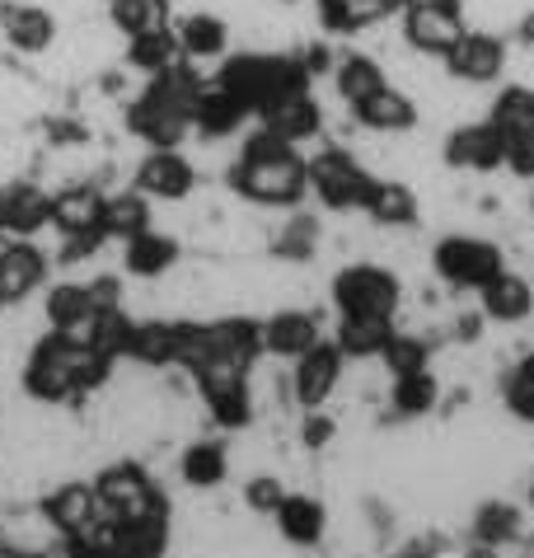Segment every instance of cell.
Listing matches in <instances>:
<instances>
[{"label": "cell", "mask_w": 534, "mask_h": 558, "mask_svg": "<svg viewBox=\"0 0 534 558\" xmlns=\"http://www.w3.org/2000/svg\"><path fill=\"white\" fill-rule=\"evenodd\" d=\"M226 193L248 211H291L310 197V155L254 122L226 160Z\"/></svg>", "instance_id": "obj_1"}, {"label": "cell", "mask_w": 534, "mask_h": 558, "mask_svg": "<svg viewBox=\"0 0 534 558\" xmlns=\"http://www.w3.org/2000/svg\"><path fill=\"white\" fill-rule=\"evenodd\" d=\"M202 89H207V75L187 57H179L160 75H146L141 95L122 113L128 136H136L141 146H187V136H193V108Z\"/></svg>", "instance_id": "obj_2"}, {"label": "cell", "mask_w": 534, "mask_h": 558, "mask_svg": "<svg viewBox=\"0 0 534 558\" xmlns=\"http://www.w3.org/2000/svg\"><path fill=\"white\" fill-rule=\"evenodd\" d=\"M216 85H226L234 99L248 104V113H263L277 99L314 89V75L295 48H240L216 61Z\"/></svg>", "instance_id": "obj_3"}, {"label": "cell", "mask_w": 534, "mask_h": 558, "mask_svg": "<svg viewBox=\"0 0 534 558\" xmlns=\"http://www.w3.org/2000/svg\"><path fill=\"white\" fill-rule=\"evenodd\" d=\"M328 305L333 315L352 319H403L408 310V282L395 263L380 258H352L328 277Z\"/></svg>", "instance_id": "obj_4"}, {"label": "cell", "mask_w": 534, "mask_h": 558, "mask_svg": "<svg viewBox=\"0 0 534 558\" xmlns=\"http://www.w3.org/2000/svg\"><path fill=\"white\" fill-rule=\"evenodd\" d=\"M507 268V250L493 235H474V230H446L427 244V272L436 287L454 291V296H478L493 277Z\"/></svg>", "instance_id": "obj_5"}, {"label": "cell", "mask_w": 534, "mask_h": 558, "mask_svg": "<svg viewBox=\"0 0 534 558\" xmlns=\"http://www.w3.org/2000/svg\"><path fill=\"white\" fill-rule=\"evenodd\" d=\"M375 174H380V169L361 150H352L348 142H324L310 155V197L328 216H361Z\"/></svg>", "instance_id": "obj_6"}, {"label": "cell", "mask_w": 534, "mask_h": 558, "mask_svg": "<svg viewBox=\"0 0 534 558\" xmlns=\"http://www.w3.org/2000/svg\"><path fill=\"white\" fill-rule=\"evenodd\" d=\"M104 521H136V517H174L169 493L155 484V474L141 460H113L94 474Z\"/></svg>", "instance_id": "obj_7"}, {"label": "cell", "mask_w": 534, "mask_h": 558, "mask_svg": "<svg viewBox=\"0 0 534 558\" xmlns=\"http://www.w3.org/2000/svg\"><path fill=\"white\" fill-rule=\"evenodd\" d=\"M511 57H515V48L501 28L469 24L460 43L441 57V71H446V81L464 85V89H497L511 71Z\"/></svg>", "instance_id": "obj_8"}, {"label": "cell", "mask_w": 534, "mask_h": 558, "mask_svg": "<svg viewBox=\"0 0 534 558\" xmlns=\"http://www.w3.org/2000/svg\"><path fill=\"white\" fill-rule=\"evenodd\" d=\"M488 122L501 132L507 146V174L534 183V85L530 81H501L488 99Z\"/></svg>", "instance_id": "obj_9"}, {"label": "cell", "mask_w": 534, "mask_h": 558, "mask_svg": "<svg viewBox=\"0 0 534 558\" xmlns=\"http://www.w3.org/2000/svg\"><path fill=\"white\" fill-rule=\"evenodd\" d=\"M436 160H441L446 174H464V179H493L507 174V146H501V132L483 118H460L441 132V146H436Z\"/></svg>", "instance_id": "obj_10"}, {"label": "cell", "mask_w": 534, "mask_h": 558, "mask_svg": "<svg viewBox=\"0 0 534 558\" xmlns=\"http://www.w3.org/2000/svg\"><path fill=\"white\" fill-rule=\"evenodd\" d=\"M469 28V0H408L399 10V48L441 61Z\"/></svg>", "instance_id": "obj_11"}, {"label": "cell", "mask_w": 534, "mask_h": 558, "mask_svg": "<svg viewBox=\"0 0 534 558\" xmlns=\"http://www.w3.org/2000/svg\"><path fill=\"white\" fill-rule=\"evenodd\" d=\"M132 189H141L160 207H179L202 189V169L183 146H150L132 165Z\"/></svg>", "instance_id": "obj_12"}, {"label": "cell", "mask_w": 534, "mask_h": 558, "mask_svg": "<svg viewBox=\"0 0 534 558\" xmlns=\"http://www.w3.org/2000/svg\"><path fill=\"white\" fill-rule=\"evenodd\" d=\"M348 356H342V348L333 343V338H319L310 352H301L287 371L291 380V404L295 409H328L333 399L342 395V385H348Z\"/></svg>", "instance_id": "obj_13"}, {"label": "cell", "mask_w": 534, "mask_h": 558, "mask_svg": "<svg viewBox=\"0 0 534 558\" xmlns=\"http://www.w3.org/2000/svg\"><path fill=\"white\" fill-rule=\"evenodd\" d=\"M38 517L47 531L61 535L66 549H94V531H99V493L85 478H66L38 502Z\"/></svg>", "instance_id": "obj_14"}, {"label": "cell", "mask_w": 534, "mask_h": 558, "mask_svg": "<svg viewBox=\"0 0 534 558\" xmlns=\"http://www.w3.org/2000/svg\"><path fill=\"white\" fill-rule=\"evenodd\" d=\"M348 118H352V128L356 132H366V136H417L422 132V99L413 95L408 85H380L375 95L366 99H356L348 108Z\"/></svg>", "instance_id": "obj_15"}, {"label": "cell", "mask_w": 534, "mask_h": 558, "mask_svg": "<svg viewBox=\"0 0 534 558\" xmlns=\"http://www.w3.org/2000/svg\"><path fill=\"white\" fill-rule=\"evenodd\" d=\"M61 20L43 0H0V43L20 57H47L61 43Z\"/></svg>", "instance_id": "obj_16"}, {"label": "cell", "mask_w": 534, "mask_h": 558, "mask_svg": "<svg viewBox=\"0 0 534 558\" xmlns=\"http://www.w3.org/2000/svg\"><path fill=\"white\" fill-rule=\"evenodd\" d=\"M361 216H366L380 235H413V230L422 226V193H417V183L403 179V174H375Z\"/></svg>", "instance_id": "obj_17"}, {"label": "cell", "mask_w": 534, "mask_h": 558, "mask_svg": "<svg viewBox=\"0 0 534 558\" xmlns=\"http://www.w3.org/2000/svg\"><path fill=\"white\" fill-rule=\"evenodd\" d=\"M52 277V254L38 240H5L0 244V301L5 310H24Z\"/></svg>", "instance_id": "obj_18"}, {"label": "cell", "mask_w": 534, "mask_h": 558, "mask_svg": "<svg viewBox=\"0 0 534 558\" xmlns=\"http://www.w3.org/2000/svg\"><path fill=\"white\" fill-rule=\"evenodd\" d=\"M324 338V319L319 310L305 305H277L263 315V356L267 362H295L301 352H310Z\"/></svg>", "instance_id": "obj_19"}, {"label": "cell", "mask_w": 534, "mask_h": 558, "mask_svg": "<svg viewBox=\"0 0 534 558\" xmlns=\"http://www.w3.org/2000/svg\"><path fill=\"white\" fill-rule=\"evenodd\" d=\"M52 226V189L34 179L0 183V235L5 240H38Z\"/></svg>", "instance_id": "obj_20"}, {"label": "cell", "mask_w": 534, "mask_h": 558, "mask_svg": "<svg viewBox=\"0 0 534 558\" xmlns=\"http://www.w3.org/2000/svg\"><path fill=\"white\" fill-rule=\"evenodd\" d=\"M474 305L493 329H525L534 319V277L521 268H501L488 287H478Z\"/></svg>", "instance_id": "obj_21"}, {"label": "cell", "mask_w": 534, "mask_h": 558, "mask_svg": "<svg viewBox=\"0 0 534 558\" xmlns=\"http://www.w3.org/2000/svg\"><path fill=\"white\" fill-rule=\"evenodd\" d=\"M254 128V113H248L244 99H234L226 85L207 81V89L197 95L193 108V136L202 146H221V142H240V136Z\"/></svg>", "instance_id": "obj_22"}, {"label": "cell", "mask_w": 534, "mask_h": 558, "mask_svg": "<svg viewBox=\"0 0 534 558\" xmlns=\"http://www.w3.org/2000/svg\"><path fill=\"white\" fill-rule=\"evenodd\" d=\"M179 268H183V240L174 230L146 226L122 240V272L136 277V282H165Z\"/></svg>", "instance_id": "obj_23"}, {"label": "cell", "mask_w": 534, "mask_h": 558, "mask_svg": "<svg viewBox=\"0 0 534 558\" xmlns=\"http://www.w3.org/2000/svg\"><path fill=\"white\" fill-rule=\"evenodd\" d=\"M525 531H530V507L525 502L483 498L474 511H469V535H474V549H483V554L525 545Z\"/></svg>", "instance_id": "obj_24"}, {"label": "cell", "mask_w": 534, "mask_h": 558, "mask_svg": "<svg viewBox=\"0 0 534 558\" xmlns=\"http://www.w3.org/2000/svg\"><path fill=\"white\" fill-rule=\"evenodd\" d=\"M254 122H263L267 132H277L281 142L305 146V142H319V136L328 132V108H324V99L314 95V89H301V95H287V99H277L272 108H263Z\"/></svg>", "instance_id": "obj_25"}, {"label": "cell", "mask_w": 534, "mask_h": 558, "mask_svg": "<svg viewBox=\"0 0 534 558\" xmlns=\"http://www.w3.org/2000/svg\"><path fill=\"white\" fill-rule=\"evenodd\" d=\"M446 399V380L436 376L432 366L422 371H408V376H385V409H389V423H422L441 409Z\"/></svg>", "instance_id": "obj_26"}, {"label": "cell", "mask_w": 534, "mask_h": 558, "mask_svg": "<svg viewBox=\"0 0 534 558\" xmlns=\"http://www.w3.org/2000/svg\"><path fill=\"white\" fill-rule=\"evenodd\" d=\"M328 521L333 517H328V502L319 493H295V488H287V498L272 511L281 545H291V549H319L328 539Z\"/></svg>", "instance_id": "obj_27"}, {"label": "cell", "mask_w": 534, "mask_h": 558, "mask_svg": "<svg viewBox=\"0 0 534 558\" xmlns=\"http://www.w3.org/2000/svg\"><path fill=\"white\" fill-rule=\"evenodd\" d=\"M174 38H179V52L197 66H211L221 61L234 43V24L226 20L221 10H187L183 20L174 24Z\"/></svg>", "instance_id": "obj_28"}, {"label": "cell", "mask_w": 534, "mask_h": 558, "mask_svg": "<svg viewBox=\"0 0 534 558\" xmlns=\"http://www.w3.org/2000/svg\"><path fill=\"white\" fill-rule=\"evenodd\" d=\"M230 470H234V456L221 437H187L183 451H179V478L193 493H216L230 484Z\"/></svg>", "instance_id": "obj_29"}, {"label": "cell", "mask_w": 534, "mask_h": 558, "mask_svg": "<svg viewBox=\"0 0 534 558\" xmlns=\"http://www.w3.org/2000/svg\"><path fill=\"white\" fill-rule=\"evenodd\" d=\"M319 244H324V221L314 211H281V221L267 230V254L277 263H291V268H301V263L319 258Z\"/></svg>", "instance_id": "obj_30"}, {"label": "cell", "mask_w": 534, "mask_h": 558, "mask_svg": "<svg viewBox=\"0 0 534 558\" xmlns=\"http://www.w3.org/2000/svg\"><path fill=\"white\" fill-rule=\"evenodd\" d=\"M328 81H333V95L342 108H352L356 99L375 95L380 85H389V61L380 52H366V48H352L333 61V71H328Z\"/></svg>", "instance_id": "obj_31"}, {"label": "cell", "mask_w": 534, "mask_h": 558, "mask_svg": "<svg viewBox=\"0 0 534 558\" xmlns=\"http://www.w3.org/2000/svg\"><path fill=\"white\" fill-rule=\"evenodd\" d=\"M104 216V193L85 179H71L52 189V230L57 235H94Z\"/></svg>", "instance_id": "obj_32"}, {"label": "cell", "mask_w": 534, "mask_h": 558, "mask_svg": "<svg viewBox=\"0 0 534 558\" xmlns=\"http://www.w3.org/2000/svg\"><path fill=\"white\" fill-rule=\"evenodd\" d=\"M497 404L507 413V423L534 427V348H525L515 362L497 371Z\"/></svg>", "instance_id": "obj_33"}, {"label": "cell", "mask_w": 534, "mask_h": 558, "mask_svg": "<svg viewBox=\"0 0 534 558\" xmlns=\"http://www.w3.org/2000/svg\"><path fill=\"white\" fill-rule=\"evenodd\" d=\"M399 324L395 319H352V315H333V343L342 348L348 362H380V352L389 343Z\"/></svg>", "instance_id": "obj_34"}, {"label": "cell", "mask_w": 534, "mask_h": 558, "mask_svg": "<svg viewBox=\"0 0 534 558\" xmlns=\"http://www.w3.org/2000/svg\"><path fill=\"white\" fill-rule=\"evenodd\" d=\"M155 226V203L141 189H122V193H104V216H99V230L108 240H128L136 230Z\"/></svg>", "instance_id": "obj_35"}, {"label": "cell", "mask_w": 534, "mask_h": 558, "mask_svg": "<svg viewBox=\"0 0 534 558\" xmlns=\"http://www.w3.org/2000/svg\"><path fill=\"white\" fill-rule=\"evenodd\" d=\"M104 14L118 28V38L128 43L136 34H155V28L174 24V0H108Z\"/></svg>", "instance_id": "obj_36"}, {"label": "cell", "mask_w": 534, "mask_h": 558, "mask_svg": "<svg viewBox=\"0 0 534 558\" xmlns=\"http://www.w3.org/2000/svg\"><path fill=\"white\" fill-rule=\"evenodd\" d=\"M436 352H441V343H436V338H427L422 329H403V324H399V329L389 333L385 352H380V371H385V376H408V371L432 366Z\"/></svg>", "instance_id": "obj_37"}, {"label": "cell", "mask_w": 534, "mask_h": 558, "mask_svg": "<svg viewBox=\"0 0 534 558\" xmlns=\"http://www.w3.org/2000/svg\"><path fill=\"white\" fill-rule=\"evenodd\" d=\"M179 38H174V24L169 28H155V34H136L122 43V61L136 71V75H160L179 61Z\"/></svg>", "instance_id": "obj_38"}, {"label": "cell", "mask_w": 534, "mask_h": 558, "mask_svg": "<svg viewBox=\"0 0 534 558\" xmlns=\"http://www.w3.org/2000/svg\"><path fill=\"white\" fill-rule=\"evenodd\" d=\"M85 315H94L89 282H57L43 296V324L47 329H71V324H81Z\"/></svg>", "instance_id": "obj_39"}, {"label": "cell", "mask_w": 534, "mask_h": 558, "mask_svg": "<svg viewBox=\"0 0 534 558\" xmlns=\"http://www.w3.org/2000/svg\"><path fill=\"white\" fill-rule=\"evenodd\" d=\"M281 498H287V478L272 474V470H254L240 484V502L248 517H263V521H272V511L281 507Z\"/></svg>", "instance_id": "obj_40"}, {"label": "cell", "mask_w": 534, "mask_h": 558, "mask_svg": "<svg viewBox=\"0 0 534 558\" xmlns=\"http://www.w3.org/2000/svg\"><path fill=\"white\" fill-rule=\"evenodd\" d=\"M342 423L328 409H301V427H295V437H301L305 451H328V446L338 441Z\"/></svg>", "instance_id": "obj_41"}, {"label": "cell", "mask_w": 534, "mask_h": 558, "mask_svg": "<svg viewBox=\"0 0 534 558\" xmlns=\"http://www.w3.org/2000/svg\"><path fill=\"white\" fill-rule=\"evenodd\" d=\"M521 502H525V507H530V517H534V470H530V474H525V498H521Z\"/></svg>", "instance_id": "obj_42"}, {"label": "cell", "mask_w": 534, "mask_h": 558, "mask_svg": "<svg viewBox=\"0 0 534 558\" xmlns=\"http://www.w3.org/2000/svg\"><path fill=\"white\" fill-rule=\"evenodd\" d=\"M272 5H281V10H301V5H310V0H272Z\"/></svg>", "instance_id": "obj_43"}, {"label": "cell", "mask_w": 534, "mask_h": 558, "mask_svg": "<svg viewBox=\"0 0 534 558\" xmlns=\"http://www.w3.org/2000/svg\"><path fill=\"white\" fill-rule=\"evenodd\" d=\"M525 211H530V221H534V183H530V193H525Z\"/></svg>", "instance_id": "obj_44"}, {"label": "cell", "mask_w": 534, "mask_h": 558, "mask_svg": "<svg viewBox=\"0 0 534 558\" xmlns=\"http://www.w3.org/2000/svg\"><path fill=\"white\" fill-rule=\"evenodd\" d=\"M0 315H5V301H0Z\"/></svg>", "instance_id": "obj_45"}]
</instances>
